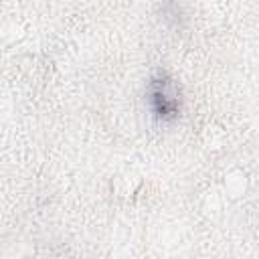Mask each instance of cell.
Returning a JSON list of instances; mask_svg holds the SVG:
<instances>
[{
	"label": "cell",
	"mask_w": 259,
	"mask_h": 259,
	"mask_svg": "<svg viewBox=\"0 0 259 259\" xmlns=\"http://www.w3.org/2000/svg\"><path fill=\"white\" fill-rule=\"evenodd\" d=\"M148 103L152 113L162 121H172L180 115V95L174 81L166 75H156L148 85Z\"/></svg>",
	"instance_id": "6da1fadb"
}]
</instances>
